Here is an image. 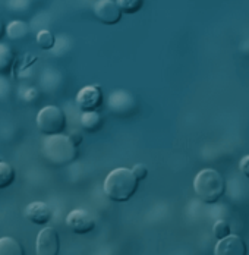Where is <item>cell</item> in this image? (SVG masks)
Returning a JSON list of instances; mask_svg holds the SVG:
<instances>
[{
  "instance_id": "5bb4252c",
  "label": "cell",
  "mask_w": 249,
  "mask_h": 255,
  "mask_svg": "<svg viewBox=\"0 0 249 255\" xmlns=\"http://www.w3.org/2000/svg\"><path fill=\"white\" fill-rule=\"evenodd\" d=\"M15 62V51L13 49L6 44L0 43V74H6Z\"/></svg>"
},
{
  "instance_id": "3957f363",
  "label": "cell",
  "mask_w": 249,
  "mask_h": 255,
  "mask_svg": "<svg viewBox=\"0 0 249 255\" xmlns=\"http://www.w3.org/2000/svg\"><path fill=\"white\" fill-rule=\"evenodd\" d=\"M195 194L202 203L214 204L226 192L224 178L214 169H204L195 176L194 180Z\"/></svg>"
},
{
  "instance_id": "ba28073f",
  "label": "cell",
  "mask_w": 249,
  "mask_h": 255,
  "mask_svg": "<svg viewBox=\"0 0 249 255\" xmlns=\"http://www.w3.org/2000/svg\"><path fill=\"white\" fill-rule=\"evenodd\" d=\"M103 103V93L96 85H87L79 90L76 104L82 112H96Z\"/></svg>"
},
{
  "instance_id": "277c9868",
  "label": "cell",
  "mask_w": 249,
  "mask_h": 255,
  "mask_svg": "<svg viewBox=\"0 0 249 255\" xmlns=\"http://www.w3.org/2000/svg\"><path fill=\"white\" fill-rule=\"evenodd\" d=\"M37 128L38 130L46 135H62V132L66 128V116L62 109L57 106H46L43 107L37 115Z\"/></svg>"
},
{
  "instance_id": "9a60e30c",
  "label": "cell",
  "mask_w": 249,
  "mask_h": 255,
  "mask_svg": "<svg viewBox=\"0 0 249 255\" xmlns=\"http://www.w3.org/2000/svg\"><path fill=\"white\" fill-rule=\"evenodd\" d=\"M101 116L97 112H84L81 116V125L87 132H96L101 128Z\"/></svg>"
},
{
  "instance_id": "ac0fdd59",
  "label": "cell",
  "mask_w": 249,
  "mask_h": 255,
  "mask_svg": "<svg viewBox=\"0 0 249 255\" xmlns=\"http://www.w3.org/2000/svg\"><path fill=\"white\" fill-rule=\"evenodd\" d=\"M118 4H119L122 13L130 15V13L138 12L144 6V1H141V0H119Z\"/></svg>"
},
{
  "instance_id": "ffe728a7",
  "label": "cell",
  "mask_w": 249,
  "mask_h": 255,
  "mask_svg": "<svg viewBox=\"0 0 249 255\" xmlns=\"http://www.w3.org/2000/svg\"><path fill=\"white\" fill-rule=\"evenodd\" d=\"M10 96V84L4 77H0V103L6 102Z\"/></svg>"
},
{
  "instance_id": "8992f818",
  "label": "cell",
  "mask_w": 249,
  "mask_h": 255,
  "mask_svg": "<svg viewBox=\"0 0 249 255\" xmlns=\"http://www.w3.org/2000/svg\"><path fill=\"white\" fill-rule=\"evenodd\" d=\"M66 226L76 235H85L94 230L96 220L87 210H72L66 217Z\"/></svg>"
},
{
  "instance_id": "7c38bea8",
  "label": "cell",
  "mask_w": 249,
  "mask_h": 255,
  "mask_svg": "<svg viewBox=\"0 0 249 255\" xmlns=\"http://www.w3.org/2000/svg\"><path fill=\"white\" fill-rule=\"evenodd\" d=\"M6 9L19 21H24L32 12V3L28 0H12L6 3Z\"/></svg>"
},
{
  "instance_id": "7402d4cb",
  "label": "cell",
  "mask_w": 249,
  "mask_h": 255,
  "mask_svg": "<svg viewBox=\"0 0 249 255\" xmlns=\"http://www.w3.org/2000/svg\"><path fill=\"white\" fill-rule=\"evenodd\" d=\"M132 172H133L135 178L138 179V182H139V180H144V179L148 176V169H147V166H144V164H136V166L132 169Z\"/></svg>"
},
{
  "instance_id": "6da1fadb",
  "label": "cell",
  "mask_w": 249,
  "mask_h": 255,
  "mask_svg": "<svg viewBox=\"0 0 249 255\" xmlns=\"http://www.w3.org/2000/svg\"><path fill=\"white\" fill-rule=\"evenodd\" d=\"M138 189V179L135 178L133 172L119 167L112 170L104 180V194L107 198L116 203H124L130 200Z\"/></svg>"
},
{
  "instance_id": "e0dca14e",
  "label": "cell",
  "mask_w": 249,
  "mask_h": 255,
  "mask_svg": "<svg viewBox=\"0 0 249 255\" xmlns=\"http://www.w3.org/2000/svg\"><path fill=\"white\" fill-rule=\"evenodd\" d=\"M37 44L43 50H51L56 44V38L49 29H41L37 34Z\"/></svg>"
},
{
  "instance_id": "d6986e66",
  "label": "cell",
  "mask_w": 249,
  "mask_h": 255,
  "mask_svg": "<svg viewBox=\"0 0 249 255\" xmlns=\"http://www.w3.org/2000/svg\"><path fill=\"white\" fill-rule=\"evenodd\" d=\"M214 236L219 239V241H223L227 236H230V228H229V223L224 222V220H219L216 225H214Z\"/></svg>"
},
{
  "instance_id": "9c48e42d",
  "label": "cell",
  "mask_w": 249,
  "mask_h": 255,
  "mask_svg": "<svg viewBox=\"0 0 249 255\" xmlns=\"http://www.w3.org/2000/svg\"><path fill=\"white\" fill-rule=\"evenodd\" d=\"M247 244L238 235H230L216 245L214 255H247Z\"/></svg>"
},
{
  "instance_id": "5b68a950",
  "label": "cell",
  "mask_w": 249,
  "mask_h": 255,
  "mask_svg": "<svg viewBox=\"0 0 249 255\" xmlns=\"http://www.w3.org/2000/svg\"><path fill=\"white\" fill-rule=\"evenodd\" d=\"M60 239L54 228H43L37 235L35 254L37 255H59Z\"/></svg>"
},
{
  "instance_id": "4fadbf2b",
  "label": "cell",
  "mask_w": 249,
  "mask_h": 255,
  "mask_svg": "<svg viewBox=\"0 0 249 255\" xmlns=\"http://www.w3.org/2000/svg\"><path fill=\"white\" fill-rule=\"evenodd\" d=\"M0 255H25L24 247L15 238H0Z\"/></svg>"
},
{
  "instance_id": "603a6c76",
  "label": "cell",
  "mask_w": 249,
  "mask_h": 255,
  "mask_svg": "<svg viewBox=\"0 0 249 255\" xmlns=\"http://www.w3.org/2000/svg\"><path fill=\"white\" fill-rule=\"evenodd\" d=\"M239 167H241V172H242L247 178H249V155H245V157L241 160Z\"/></svg>"
},
{
  "instance_id": "d4e9b609",
  "label": "cell",
  "mask_w": 249,
  "mask_h": 255,
  "mask_svg": "<svg viewBox=\"0 0 249 255\" xmlns=\"http://www.w3.org/2000/svg\"><path fill=\"white\" fill-rule=\"evenodd\" d=\"M6 34V26H3V24H1V21H0V40H1V37Z\"/></svg>"
},
{
  "instance_id": "30bf717a",
  "label": "cell",
  "mask_w": 249,
  "mask_h": 255,
  "mask_svg": "<svg viewBox=\"0 0 249 255\" xmlns=\"http://www.w3.org/2000/svg\"><path fill=\"white\" fill-rule=\"evenodd\" d=\"M25 217L34 225L44 226L51 219V210L49 205L43 201H34L25 207Z\"/></svg>"
},
{
  "instance_id": "52a82bcc",
  "label": "cell",
  "mask_w": 249,
  "mask_h": 255,
  "mask_svg": "<svg viewBox=\"0 0 249 255\" xmlns=\"http://www.w3.org/2000/svg\"><path fill=\"white\" fill-rule=\"evenodd\" d=\"M94 15L100 22L106 25H115L122 19V10L115 0H101L94 4Z\"/></svg>"
},
{
  "instance_id": "cb8c5ba5",
  "label": "cell",
  "mask_w": 249,
  "mask_h": 255,
  "mask_svg": "<svg viewBox=\"0 0 249 255\" xmlns=\"http://www.w3.org/2000/svg\"><path fill=\"white\" fill-rule=\"evenodd\" d=\"M68 136L71 138V141L74 142L76 147L82 142V135H81L79 132H72V133H71V135H68Z\"/></svg>"
},
{
  "instance_id": "2e32d148",
  "label": "cell",
  "mask_w": 249,
  "mask_h": 255,
  "mask_svg": "<svg viewBox=\"0 0 249 255\" xmlns=\"http://www.w3.org/2000/svg\"><path fill=\"white\" fill-rule=\"evenodd\" d=\"M13 180H15V169L6 161H0V189L10 186Z\"/></svg>"
},
{
  "instance_id": "44dd1931",
  "label": "cell",
  "mask_w": 249,
  "mask_h": 255,
  "mask_svg": "<svg viewBox=\"0 0 249 255\" xmlns=\"http://www.w3.org/2000/svg\"><path fill=\"white\" fill-rule=\"evenodd\" d=\"M22 99L26 103H37V100L40 99V91L34 87L25 88L24 93H22Z\"/></svg>"
},
{
  "instance_id": "7a4b0ae2",
  "label": "cell",
  "mask_w": 249,
  "mask_h": 255,
  "mask_svg": "<svg viewBox=\"0 0 249 255\" xmlns=\"http://www.w3.org/2000/svg\"><path fill=\"white\" fill-rule=\"evenodd\" d=\"M41 154L49 164L54 167H62L76 160L78 147L68 135H53L43 139Z\"/></svg>"
},
{
  "instance_id": "8fae6325",
  "label": "cell",
  "mask_w": 249,
  "mask_h": 255,
  "mask_svg": "<svg viewBox=\"0 0 249 255\" xmlns=\"http://www.w3.org/2000/svg\"><path fill=\"white\" fill-rule=\"evenodd\" d=\"M6 35L10 41H24L29 35V25L25 21L13 19L6 25Z\"/></svg>"
}]
</instances>
